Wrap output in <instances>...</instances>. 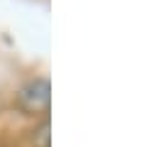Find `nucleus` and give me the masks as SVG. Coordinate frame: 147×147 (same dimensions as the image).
<instances>
[{
  "instance_id": "f257e3e1",
  "label": "nucleus",
  "mask_w": 147,
  "mask_h": 147,
  "mask_svg": "<svg viewBox=\"0 0 147 147\" xmlns=\"http://www.w3.org/2000/svg\"><path fill=\"white\" fill-rule=\"evenodd\" d=\"M15 103L25 115H44V113H49V105H52V84H49V79L47 76L27 79L17 88Z\"/></svg>"
},
{
  "instance_id": "f03ea898",
  "label": "nucleus",
  "mask_w": 147,
  "mask_h": 147,
  "mask_svg": "<svg viewBox=\"0 0 147 147\" xmlns=\"http://www.w3.org/2000/svg\"><path fill=\"white\" fill-rule=\"evenodd\" d=\"M52 125L49 118H44L37 127H32V147H52Z\"/></svg>"
}]
</instances>
